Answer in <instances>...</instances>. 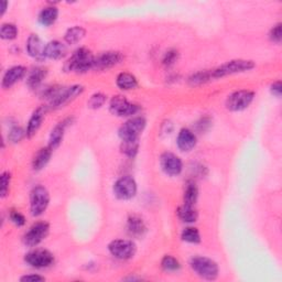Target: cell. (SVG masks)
<instances>
[{
  "label": "cell",
  "mask_w": 282,
  "mask_h": 282,
  "mask_svg": "<svg viewBox=\"0 0 282 282\" xmlns=\"http://www.w3.org/2000/svg\"><path fill=\"white\" fill-rule=\"evenodd\" d=\"M95 57L90 50L86 48H81L76 50L72 56L66 62V69L75 70V72H86V70L94 67Z\"/></svg>",
  "instance_id": "6da1fadb"
},
{
  "label": "cell",
  "mask_w": 282,
  "mask_h": 282,
  "mask_svg": "<svg viewBox=\"0 0 282 282\" xmlns=\"http://www.w3.org/2000/svg\"><path fill=\"white\" fill-rule=\"evenodd\" d=\"M190 264L197 275L207 280L216 279L220 272L217 263L207 257H194L191 259Z\"/></svg>",
  "instance_id": "7a4b0ae2"
},
{
  "label": "cell",
  "mask_w": 282,
  "mask_h": 282,
  "mask_svg": "<svg viewBox=\"0 0 282 282\" xmlns=\"http://www.w3.org/2000/svg\"><path fill=\"white\" fill-rule=\"evenodd\" d=\"M255 67V63L248 60H233L231 62H227L223 64L220 67L212 70V78L220 79L224 78L226 75H231L235 73L246 72Z\"/></svg>",
  "instance_id": "3957f363"
},
{
  "label": "cell",
  "mask_w": 282,
  "mask_h": 282,
  "mask_svg": "<svg viewBox=\"0 0 282 282\" xmlns=\"http://www.w3.org/2000/svg\"><path fill=\"white\" fill-rule=\"evenodd\" d=\"M50 202L48 190L42 185H38L32 189L30 194V210L33 216H40L44 213Z\"/></svg>",
  "instance_id": "277c9868"
},
{
  "label": "cell",
  "mask_w": 282,
  "mask_h": 282,
  "mask_svg": "<svg viewBox=\"0 0 282 282\" xmlns=\"http://www.w3.org/2000/svg\"><path fill=\"white\" fill-rule=\"evenodd\" d=\"M108 249L111 255L120 260L130 259L136 254V245L127 239L113 240L108 245Z\"/></svg>",
  "instance_id": "5b68a950"
},
{
  "label": "cell",
  "mask_w": 282,
  "mask_h": 282,
  "mask_svg": "<svg viewBox=\"0 0 282 282\" xmlns=\"http://www.w3.org/2000/svg\"><path fill=\"white\" fill-rule=\"evenodd\" d=\"M146 127V120L144 117H134V118L126 121L119 129V136L121 140H137L140 133Z\"/></svg>",
  "instance_id": "8992f818"
},
{
  "label": "cell",
  "mask_w": 282,
  "mask_h": 282,
  "mask_svg": "<svg viewBox=\"0 0 282 282\" xmlns=\"http://www.w3.org/2000/svg\"><path fill=\"white\" fill-rule=\"evenodd\" d=\"M255 94L251 91H237L228 96L226 107L232 111L244 110L252 103Z\"/></svg>",
  "instance_id": "52a82bcc"
},
{
  "label": "cell",
  "mask_w": 282,
  "mask_h": 282,
  "mask_svg": "<svg viewBox=\"0 0 282 282\" xmlns=\"http://www.w3.org/2000/svg\"><path fill=\"white\" fill-rule=\"evenodd\" d=\"M50 231V226L48 223L45 222H38L33 224L29 231L26 233L25 237H23V242L27 246H37L39 245L42 240L45 239V237L48 236Z\"/></svg>",
  "instance_id": "ba28073f"
},
{
  "label": "cell",
  "mask_w": 282,
  "mask_h": 282,
  "mask_svg": "<svg viewBox=\"0 0 282 282\" xmlns=\"http://www.w3.org/2000/svg\"><path fill=\"white\" fill-rule=\"evenodd\" d=\"M115 195L120 199H130L137 193V183L131 176L125 175L116 181L114 184Z\"/></svg>",
  "instance_id": "9c48e42d"
},
{
  "label": "cell",
  "mask_w": 282,
  "mask_h": 282,
  "mask_svg": "<svg viewBox=\"0 0 282 282\" xmlns=\"http://www.w3.org/2000/svg\"><path fill=\"white\" fill-rule=\"evenodd\" d=\"M25 260L33 268H46L54 262V257L49 250L37 249L26 255Z\"/></svg>",
  "instance_id": "30bf717a"
},
{
  "label": "cell",
  "mask_w": 282,
  "mask_h": 282,
  "mask_svg": "<svg viewBox=\"0 0 282 282\" xmlns=\"http://www.w3.org/2000/svg\"><path fill=\"white\" fill-rule=\"evenodd\" d=\"M109 108L111 113L121 117L134 115L139 110V107L137 105L128 102L125 97L120 95H117L111 98Z\"/></svg>",
  "instance_id": "8fae6325"
},
{
  "label": "cell",
  "mask_w": 282,
  "mask_h": 282,
  "mask_svg": "<svg viewBox=\"0 0 282 282\" xmlns=\"http://www.w3.org/2000/svg\"><path fill=\"white\" fill-rule=\"evenodd\" d=\"M84 88L81 85H73L66 90H62L58 92L57 95L51 101V106L53 108H60L64 107L66 104L72 102L73 99L78 97L80 94L83 93Z\"/></svg>",
  "instance_id": "7c38bea8"
},
{
  "label": "cell",
  "mask_w": 282,
  "mask_h": 282,
  "mask_svg": "<svg viewBox=\"0 0 282 282\" xmlns=\"http://www.w3.org/2000/svg\"><path fill=\"white\" fill-rule=\"evenodd\" d=\"M123 55L120 52H115V51H109L105 52L103 54L95 57V62H94V67L95 69H107L113 67L117 64L122 61Z\"/></svg>",
  "instance_id": "4fadbf2b"
},
{
  "label": "cell",
  "mask_w": 282,
  "mask_h": 282,
  "mask_svg": "<svg viewBox=\"0 0 282 282\" xmlns=\"http://www.w3.org/2000/svg\"><path fill=\"white\" fill-rule=\"evenodd\" d=\"M161 167L168 175H179L183 169L181 159L171 152H166L161 156Z\"/></svg>",
  "instance_id": "5bb4252c"
},
{
  "label": "cell",
  "mask_w": 282,
  "mask_h": 282,
  "mask_svg": "<svg viewBox=\"0 0 282 282\" xmlns=\"http://www.w3.org/2000/svg\"><path fill=\"white\" fill-rule=\"evenodd\" d=\"M45 46L42 39L37 34H31L27 41L28 53L34 58L42 60L45 57Z\"/></svg>",
  "instance_id": "9a60e30c"
},
{
  "label": "cell",
  "mask_w": 282,
  "mask_h": 282,
  "mask_svg": "<svg viewBox=\"0 0 282 282\" xmlns=\"http://www.w3.org/2000/svg\"><path fill=\"white\" fill-rule=\"evenodd\" d=\"M27 69L25 66L17 65L9 68L7 72L5 73L3 79V87L4 88H10L14 86L17 82H19L23 76L26 75Z\"/></svg>",
  "instance_id": "2e32d148"
},
{
  "label": "cell",
  "mask_w": 282,
  "mask_h": 282,
  "mask_svg": "<svg viewBox=\"0 0 282 282\" xmlns=\"http://www.w3.org/2000/svg\"><path fill=\"white\" fill-rule=\"evenodd\" d=\"M176 144H178L179 149L182 151H190L192 150L196 145V136L190 129H182L178 134V139H176Z\"/></svg>",
  "instance_id": "e0dca14e"
},
{
  "label": "cell",
  "mask_w": 282,
  "mask_h": 282,
  "mask_svg": "<svg viewBox=\"0 0 282 282\" xmlns=\"http://www.w3.org/2000/svg\"><path fill=\"white\" fill-rule=\"evenodd\" d=\"M66 45L60 42V41H51L45 46V57L52 58V60H60V58L66 55Z\"/></svg>",
  "instance_id": "ac0fdd59"
},
{
  "label": "cell",
  "mask_w": 282,
  "mask_h": 282,
  "mask_svg": "<svg viewBox=\"0 0 282 282\" xmlns=\"http://www.w3.org/2000/svg\"><path fill=\"white\" fill-rule=\"evenodd\" d=\"M44 115H45L44 107H39L32 114L30 120H29V122H28V127H27V136L29 138H31L32 136H34L35 133H37V131L39 130V128L41 126V123H42V121H43Z\"/></svg>",
  "instance_id": "d6986e66"
},
{
  "label": "cell",
  "mask_w": 282,
  "mask_h": 282,
  "mask_svg": "<svg viewBox=\"0 0 282 282\" xmlns=\"http://www.w3.org/2000/svg\"><path fill=\"white\" fill-rule=\"evenodd\" d=\"M68 122H69V119H65L61 122H58L57 125L53 128V130L50 134V144H49V146L53 150L57 148V147L60 146V144L62 143L64 131H65Z\"/></svg>",
  "instance_id": "ffe728a7"
},
{
  "label": "cell",
  "mask_w": 282,
  "mask_h": 282,
  "mask_svg": "<svg viewBox=\"0 0 282 282\" xmlns=\"http://www.w3.org/2000/svg\"><path fill=\"white\" fill-rule=\"evenodd\" d=\"M52 151H53V149L50 146L44 147V148L40 149L38 151V154L34 156L33 162H32V167L35 171H39V170L43 169L46 164H48V162L50 161V158L52 156Z\"/></svg>",
  "instance_id": "44dd1931"
},
{
  "label": "cell",
  "mask_w": 282,
  "mask_h": 282,
  "mask_svg": "<svg viewBox=\"0 0 282 282\" xmlns=\"http://www.w3.org/2000/svg\"><path fill=\"white\" fill-rule=\"evenodd\" d=\"M128 232L134 237H141L147 231V227L145 225L144 221L138 216H130L128 220L127 224Z\"/></svg>",
  "instance_id": "7402d4cb"
},
{
  "label": "cell",
  "mask_w": 282,
  "mask_h": 282,
  "mask_svg": "<svg viewBox=\"0 0 282 282\" xmlns=\"http://www.w3.org/2000/svg\"><path fill=\"white\" fill-rule=\"evenodd\" d=\"M116 83L117 86L123 91H130L138 86V81L136 79V76L127 72L120 73L118 76H117Z\"/></svg>",
  "instance_id": "603a6c76"
},
{
  "label": "cell",
  "mask_w": 282,
  "mask_h": 282,
  "mask_svg": "<svg viewBox=\"0 0 282 282\" xmlns=\"http://www.w3.org/2000/svg\"><path fill=\"white\" fill-rule=\"evenodd\" d=\"M57 16H58L57 8L46 7V8L41 10V13L39 15V21H40L41 25H43L45 27H49L56 21Z\"/></svg>",
  "instance_id": "cb8c5ba5"
},
{
  "label": "cell",
  "mask_w": 282,
  "mask_h": 282,
  "mask_svg": "<svg viewBox=\"0 0 282 282\" xmlns=\"http://www.w3.org/2000/svg\"><path fill=\"white\" fill-rule=\"evenodd\" d=\"M85 33H86L85 29L79 26H75L73 28H69L66 31L65 35H64V40H65V42L67 44H76L84 38Z\"/></svg>",
  "instance_id": "d4e9b609"
},
{
  "label": "cell",
  "mask_w": 282,
  "mask_h": 282,
  "mask_svg": "<svg viewBox=\"0 0 282 282\" xmlns=\"http://www.w3.org/2000/svg\"><path fill=\"white\" fill-rule=\"evenodd\" d=\"M178 215L180 220L185 223H194L197 220V212L192 205L183 204L178 208Z\"/></svg>",
  "instance_id": "484cf974"
},
{
  "label": "cell",
  "mask_w": 282,
  "mask_h": 282,
  "mask_svg": "<svg viewBox=\"0 0 282 282\" xmlns=\"http://www.w3.org/2000/svg\"><path fill=\"white\" fill-rule=\"evenodd\" d=\"M46 76V69L43 67H37L32 69V72L29 74V78L27 79V83L28 86L31 88H37L42 81L44 80V78Z\"/></svg>",
  "instance_id": "4316f807"
},
{
  "label": "cell",
  "mask_w": 282,
  "mask_h": 282,
  "mask_svg": "<svg viewBox=\"0 0 282 282\" xmlns=\"http://www.w3.org/2000/svg\"><path fill=\"white\" fill-rule=\"evenodd\" d=\"M198 197V190L196 184L194 182H187L185 191H184V204L192 205L196 203Z\"/></svg>",
  "instance_id": "83f0119b"
},
{
  "label": "cell",
  "mask_w": 282,
  "mask_h": 282,
  "mask_svg": "<svg viewBox=\"0 0 282 282\" xmlns=\"http://www.w3.org/2000/svg\"><path fill=\"white\" fill-rule=\"evenodd\" d=\"M181 237L186 243L197 244V243L201 242V235H199V232L197 231V229L194 228V227L185 228L184 231L182 232Z\"/></svg>",
  "instance_id": "f1b7e54d"
},
{
  "label": "cell",
  "mask_w": 282,
  "mask_h": 282,
  "mask_svg": "<svg viewBox=\"0 0 282 282\" xmlns=\"http://www.w3.org/2000/svg\"><path fill=\"white\" fill-rule=\"evenodd\" d=\"M139 148V139L137 140H122L121 151L128 157H134Z\"/></svg>",
  "instance_id": "f546056e"
},
{
  "label": "cell",
  "mask_w": 282,
  "mask_h": 282,
  "mask_svg": "<svg viewBox=\"0 0 282 282\" xmlns=\"http://www.w3.org/2000/svg\"><path fill=\"white\" fill-rule=\"evenodd\" d=\"M161 266L163 270H166L168 272L178 271V270L181 268L180 262L172 256H164L161 261Z\"/></svg>",
  "instance_id": "4dcf8cb0"
},
{
  "label": "cell",
  "mask_w": 282,
  "mask_h": 282,
  "mask_svg": "<svg viewBox=\"0 0 282 282\" xmlns=\"http://www.w3.org/2000/svg\"><path fill=\"white\" fill-rule=\"evenodd\" d=\"M18 35V29L13 23H4L0 29V37L5 40H13Z\"/></svg>",
  "instance_id": "1f68e13d"
},
{
  "label": "cell",
  "mask_w": 282,
  "mask_h": 282,
  "mask_svg": "<svg viewBox=\"0 0 282 282\" xmlns=\"http://www.w3.org/2000/svg\"><path fill=\"white\" fill-rule=\"evenodd\" d=\"M212 72L209 70H204V72H198L196 74L192 75L190 78V83L192 85H198V84H203L205 82H207L209 80H212Z\"/></svg>",
  "instance_id": "d6a6232c"
},
{
  "label": "cell",
  "mask_w": 282,
  "mask_h": 282,
  "mask_svg": "<svg viewBox=\"0 0 282 282\" xmlns=\"http://www.w3.org/2000/svg\"><path fill=\"white\" fill-rule=\"evenodd\" d=\"M106 102V96L102 93H96L92 95V97L90 98V101H88V106H90L91 108L93 109H97L99 107H102V106L105 104Z\"/></svg>",
  "instance_id": "836d02e7"
},
{
  "label": "cell",
  "mask_w": 282,
  "mask_h": 282,
  "mask_svg": "<svg viewBox=\"0 0 282 282\" xmlns=\"http://www.w3.org/2000/svg\"><path fill=\"white\" fill-rule=\"evenodd\" d=\"M0 182H2V196L5 197L7 195V193L9 191V184H10V173L4 172L2 174V178H0Z\"/></svg>",
  "instance_id": "e575fe53"
},
{
  "label": "cell",
  "mask_w": 282,
  "mask_h": 282,
  "mask_svg": "<svg viewBox=\"0 0 282 282\" xmlns=\"http://www.w3.org/2000/svg\"><path fill=\"white\" fill-rule=\"evenodd\" d=\"M178 60V52L174 51V50H170L168 51L166 54H164L163 57V64L167 66L172 65Z\"/></svg>",
  "instance_id": "d590c367"
},
{
  "label": "cell",
  "mask_w": 282,
  "mask_h": 282,
  "mask_svg": "<svg viewBox=\"0 0 282 282\" xmlns=\"http://www.w3.org/2000/svg\"><path fill=\"white\" fill-rule=\"evenodd\" d=\"M23 137V130L20 127H14L9 132V140L11 143H19Z\"/></svg>",
  "instance_id": "8d00e7d4"
},
{
  "label": "cell",
  "mask_w": 282,
  "mask_h": 282,
  "mask_svg": "<svg viewBox=\"0 0 282 282\" xmlns=\"http://www.w3.org/2000/svg\"><path fill=\"white\" fill-rule=\"evenodd\" d=\"M10 220L17 226H23V225H25V223H26L25 216H23L21 213H19V212H17V210L11 212V213H10Z\"/></svg>",
  "instance_id": "74e56055"
},
{
  "label": "cell",
  "mask_w": 282,
  "mask_h": 282,
  "mask_svg": "<svg viewBox=\"0 0 282 282\" xmlns=\"http://www.w3.org/2000/svg\"><path fill=\"white\" fill-rule=\"evenodd\" d=\"M270 39L273 42L279 43L282 39V31H281V23H278L277 26H274L271 31H270Z\"/></svg>",
  "instance_id": "f35d334b"
},
{
  "label": "cell",
  "mask_w": 282,
  "mask_h": 282,
  "mask_svg": "<svg viewBox=\"0 0 282 282\" xmlns=\"http://www.w3.org/2000/svg\"><path fill=\"white\" fill-rule=\"evenodd\" d=\"M20 280L25 281V282H38V281H44L45 279L38 274H29V275H25V277H22Z\"/></svg>",
  "instance_id": "ab89813d"
},
{
  "label": "cell",
  "mask_w": 282,
  "mask_h": 282,
  "mask_svg": "<svg viewBox=\"0 0 282 282\" xmlns=\"http://www.w3.org/2000/svg\"><path fill=\"white\" fill-rule=\"evenodd\" d=\"M271 92L273 95H275L277 97H280L281 96V82L278 81V82H275V83H273L271 85Z\"/></svg>",
  "instance_id": "60d3db41"
},
{
  "label": "cell",
  "mask_w": 282,
  "mask_h": 282,
  "mask_svg": "<svg viewBox=\"0 0 282 282\" xmlns=\"http://www.w3.org/2000/svg\"><path fill=\"white\" fill-rule=\"evenodd\" d=\"M3 7H2V15H4L5 14V11H6V8H7V5H8V3L7 2H3Z\"/></svg>",
  "instance_id": "b9f144b4"
}]
</instances>
